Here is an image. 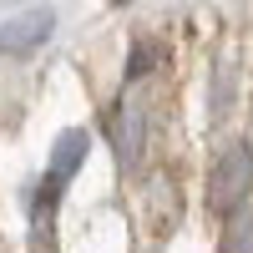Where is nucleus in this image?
Returning <instances> with one entry per match:
<instances>
[{"label":"nucleus","instance_id":"1","mask_svg":"<svg viewBox=\"0 0 253 253\" xmlns=\"http://www.w3.org/2000/svg\"><path fill=\"white\" fill-rule=\"evenodd\" d=\"M248 187H253V147L243 137H233L213 157V167H208V208L223 213V218H233L248 203Z\"/></svg>","mask_w":253,"mask_h":253},{"label":"nucleus","instance_id":"5","mask_svg":"<svg viewBox=\"0 0 253 253\" xmlns=\"http://www.w3.org/2000/svg\"><path fill=\"white\" fill-rule=\"evenodd\" d=\"M218 253H253V203H243L233 218L223 223V243Z\"/></svg>","mask_w":253,"mask_h":253},{"label":"nucleus","instance_id":"6","mask_svg":"<svg viewBox=\"0 0 253 253\" xmlns=\"http://www.w3.org/2000/svg\"><path fill=\"white\" fill-rule=\"evenodd\" d=\"M167 51H162V41H152V36H137L132 41V51H126V81H142L147 71H157V61H162Z\"/></svg>","mask_w":253,"mask_h":253},{"label":"nucleus","instance_id":"2","mask_svg":"<svg viewBox=\"0 0 253 253\" xmlns=\"http://www.w3.org/2000/svg\"><path fill=\"white\" fill-rule=\"evenodd\" d=\"M107 137H112V157L122 172H137V162L147 152V107L142 101H117V107L107 112Z\"/></svg>","mask_w":253,"mask_h":253},{"label":"nucleus","instance_id":"3","mask_svg":"<svg viewBox=\"0 0 253 253\" xmlns=\"http://www.w3.org/2000/svg\"><path fill=\"white\" fill-rule=\"evenodd\" d=\"M51 31H56V10L51 5L20 10V15H10L0 26V56H31V51H41L51 41Z\"/></svg>","mask_w":253,"mask_h":253},{"label":"nucleus","instance_id":"4","mask_svg":"<svg viewBox=\"0 0 253 253\" xmlns=\"http://www.w3.org/2000/svg\"><path fill=\"white\" fill-rule=\"evenodd\" d=\"M233 96H238V66L233 61H218L213 66V91H208V117L223 122L233 112Z\"/></svg>","mask_w":253,"mask_h":253}]
</instances>
